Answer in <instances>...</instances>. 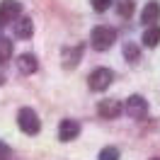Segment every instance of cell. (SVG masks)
<instances>
[{
    "instance_id": "cell-5",
    "label": "cell",
    "mask_w": 160,
    "mask_h": 160,
    "mask_svg": "<svg viewBox=\"0 0 160 160\" xmlns=\"http://www.w3.org/2000/svg\"><path fill=\"white\" fill-rule=\"evenodd\" d=\"M126 112H129L133 119H141V117L148 114V102L143 100L141 95H131L129 100H126Z\"/></svg>"
},
{
    "instance_id": "cell-14",
    "label": "cell",
    "mask_w": 160,
    "mask_h": 160,
    "mask_svg": "<svg viewBox=\"0 0 160 160\" xmlns=\"http://www.w3.org/2000/svg\"><path fill=\"white\" fill-rule=\"evenodd\" d=\"M124 56H126V61H131V63H138L141 61V49L138 46H136V44H126V46H124Z\"/></svg>"
},
{
    "instance_id": "cell-13",
    "label": "cell",
    "mask_w": 160,
    "mask_h": 160,
    "mask_svg": "<svg viewBox=\"0 0 160 160\" xmlns=\"http://www.w3.org/2000/svg\"><path fill=\"white\" fill-rule=\"evenodd\" d=\"M10 56H12V41L8 37H0V66L8 63Z\"/></svg>"
},
{
    "instance_id": "cell-10",
    "label": "cell",
    "mask_w": 160,
    "mask_h": 160,
    "mask_svg": "<svg viewBox=\"0 0 160 160\" xmlns=\"http://www.w3.org/2000/svg\"><path fill=\"white\" fill-rule=\"evenodd\" d=\"M32 34H34V24H32L29 17H20V20L15 22V37H20V39H29Z\"/></svg>"
},
{
    "instance_id": "cell-18",
    "label": "cell",
    "mask_w": 160,
    "mask_h": 160,
    "mask_svg": "<svg viewBox=\"0 0 160 160\" xmlns=\"http://www.w3.org/2000/svg\"><path fill=\"white\" fill-rule=\"evenodd\" d=\"M0 160H10V148L5 143H0Z\"/></svg>"
},
{
    "instance_id": "cell-11",
    "label": "cell",
    "mask_w": 160,
    "mask_h": 160,
    "mask_svg": "<svg viewBox=\"0 0 160 160\" xmlns=\"http://www.w3.org/2000/svg\"><path fill=\"white\" fill-rule=\"evenodd\" d=\"M160 20V5L158 2H148L143 12H141V22H146V24H153V22Z\"/></svg>"
},
{
    "instance_id": "cell-12",
    "label": "cell",
    "mask_w": 160,
    "mask_h": 160,
    "mask_svg": "<svg viewBox=\"0 0 160 160\" xmlns=\"http://www.w3.org/2000/svg\"><path fill=\"white\" fill-rule=\"evenodd\" d=\"M143 44H146L148 49L158 46V44H160V27H150V29H146V34H143Z\"/></svg>"
},
{
    "instance_id": "cell-6",
    "label": "cell",
    "mask_w": 160,
    "mask_h": 160,
    "mask_svg": "<svg viewBox=\"0 0 160 160\" xmlns=\"http://www.w3.org/2000/svg\"><path fill=\"white\" fill-rule=\"evenodd\" d=\"M97 114H100L102 119H117L121 114V102L119 100H102L100 104H97Z\"/></svg>"
},
{
    "instance_id": "cell-2",
    "label": "cell",
    "mask_w": 160,
    "mask_h": 160,
    "mask_svg": "<svg viewBox=\"0 0 160 160\" xmlns=\"http://www.w3.org/2000/svg\"><path fill=\"white\" fill-rule=\"evenodd\" d=\"M90 41L97 51H107L117 41V32L112 29V27H95L92 34H90Z\"/></svg>"
},
{
    "instance_id": "cell-1",
    "label": "cell",
    "mask_w": 160,
    "mask_h": 160,
    "mask_svg": "<svg viewBox=\"0 0 160 160\" xmlns=\"http://www.w3.org/2000/svg\"><path fill=\"white\" fill-rule=\"evenodd\" d=\"M17 124H20V129L24 133H29V136H37L41 131V121L37 117V112L29 109V107H22L20 114H17Z\"/></svg>"
},
{
    "instance_id": "cell-3",
    "label": "cell",
    "mask_w": 160,
    "mask_h": 160,
    "mask_svg": "<svg viewBox=\"0 0 160 160\" xmlns=\"http://www.w3.org/2000/svg\"><path fill=\"white\" fill-rule=\"evenodd\" d=\"M112 80H114V73L109 68H95L90 73V78H88V85H90V90L102 92L112 85Z\"/></svg>"
},
{
    "instance_id": "cell-8",
    "label": "cell",
    "mask_w": 160,
    "mask_h": 160,
    "mask_svg": "<svg viewBox=\"0 0 160 160\" xmlns=\"http://www.w3.org/2000/svg\"><path fill=\"white\" fill-rule=\"evenodd\" d=\"M61 58H63V66H66V68H75V66H78V61L82 58V44L66 46L63 53H61Z\"/></svg>"
},
{
    "instance_id": "cell-16",
    "label": "cell",
    "mask_w": 160,
    "mask_h": 160,
    "mask_svg": "<svg viewBox=\"0 0 160 160\" xmlns=\"http://www.w3.org/2000/svg\"><path fill=\"white\" fill-rule=\"evenodd\" d=\"M97 160H119V150L114 148V146H107V148L100 150V158Z\"/></svg>"
},
{
    "instance_id": "cell-17",
    "label": "cell",
    "mask_w": 160,
    "mask_h": 160,
    "mask_svg": "<svg viewBox=\"0 0 160 160\" xmlns=\"http://www.w3.org/2000/svg\"><path fill=\"white\" fill-rule=\"evenodd\" d=\"M90 2H92L95 12H104V10H109V5H112V0H90Z\"/></svg>"
},
{
    "instance_id": "cell-9",
    "label": "cell",
    "mask_w": 160,
    "mask_h": 160,
    "mask_svg": "<svg viewBox=\"0 0 160 160\" xmlns=\"http://www.w3.org/2000/svg\"><path fill=\"white\" fill-rule=\"evenodd\" d=\"M37 68H39V63H37L34 53H22L20 58H17V70H20L22 75H32Z\"/></svg>"
},
{
    "instance_id": "cell-4",
    "label": "cell",
    "mask_w": 160,
    "mask_h": 160,
    "mask_svg": "<svg viewBox=\"0 0 160 160\" xmlns=\"http://www.w3.org/2000/svg\"><path fill=\"white\" fill-rule=\"evenodd\" d=\"M20 15H22V2H17V0H2L0 2V24L17 22Z\"/></svg>"
},
{
    "instance_id": "cell-19",
    "label": "cell",
    "mask_w": 160,
    "mask_h": 160,
    "mask_svg": "<svg viewBox=\"0 0 160 160\" xmlns=\"http://www.w3.org/2000/svg\"><path fill=\"white\" fill-rule=\"evenodd\" d=\"M153 160H160V158H153Z\"/></svg>"
},
{
    "instance_id": "cell-15",
    "label": "cell",
    "mask_w": 160,
    "mask_h": 160,
    "mask_svg": "<svg viewBox=\"0 0 160 160\" xmlns=\"http://www.w3.org/2000/svg\"><path fill=\"white\" fill-rule=\"evenodd\" d=\"M117 12H119V17H131V12H133V0H121L119 5H117Z\"/></svg>"
},
{
    "instance_id": "cell-7",
    "label": "cell",
    "mask_w": 160,
    "mask_h": 160,
    "mask_svg": "<svg viewBox=\"0 0 160 160\" xmlns=\"http://www.w3.org/2000/svg\"><path fill=\"white\" fill-rule=\"evenodd\" d=\"M80 133V124L75 119H63L58 124V138L61 141H73Z\"/></svg>"
}]
</instances>
